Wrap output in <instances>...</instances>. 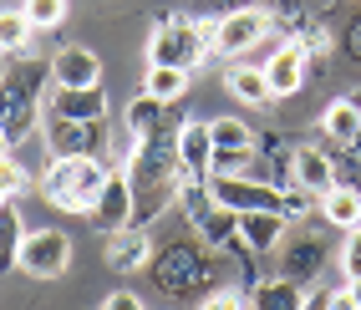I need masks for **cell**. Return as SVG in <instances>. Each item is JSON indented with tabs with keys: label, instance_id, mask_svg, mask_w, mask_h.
I'll return each instance as SVG.
<instances>
[{
	"label": "cell",
	"instance_id": "1",
	"mask_svg": "<svg viewBox=\"0 0 361 310\" xmlns=\"http://www.w3.org/2000/svg\"><path fill=\"white\" fill-rule=\"evenodd\" d=\"M46 92H51V61L16 56L6 71H0V132L11 137V148L26 142L41 128Z\"/></svg>",
	"mask_w": 361,
	"mask_h": 310
},
{
	"label": "cell",
	"instance_id": "2",
	"mask_svg": "<svg viewBox=\"0 0 361 310\" xmlns=\"http://www.w3.org/2000/svg\"><path fill=\"white\" fill-rule=\"evenodd\" d=\"M107 173V158H51L41 173V199L56 204L61 213H92Z\"/></svg>",
	"mask_w": 361,
	"mask_h": 310
},
{
	"label": "cell",
	"instance_id": "3",
	"mask_svg": "<svg viewBox=\"0 0 361 310\" xmlns=\"http://www.w3.org/2000/svg\"><path fill=\"white\" fill-rule=\"evenodd\" d=\"M214 56L209 26L194 16H163L153 36H148V66H178V71H199Z\"/></svg>",
	"mask_w": 361,
	"mask_h": 310
},
{
	"label": "cell",
	"instance_id": "4",
	"mask_svg": "<svg viewBox=\"0 0 361 310\" xmlns=\"http://www.w3.org/2000/svg\"><path fill=\"white\" fill-rule=\"evenodd\" d=\"M204 26H209L214 56H245V51H255V46L275 31V11L270 6H245V11L214 16V20H204Z\"/></svg>",
	"mask_w": 361,
	"mask_h": 310
},
{
	"label": "cell",
	"instance_id": "5",
	"mask_svg": "<svg viewBox=\"0 0 361 310\" xmlns=\"http://www.w3.org/2000/svg\"><path fill=\"white\" fill-rule=\"evenodd\" d=\"M178 204H183L188 224H194V234H199L209 249H229V244H239V213L214 199L209 183H183V188H178Z\"/></svg>",
	"mask_w": 361,
	"mask_h": 310
},
{
	"label": "cell",
	"instance_id": "6",
	"mask_svg": "<svg viewBox=\"0 0 361 310\" xmlns=\"http://www.w3.org/2000/svg\"><path fill=\"white\" fill-rule=\"evenodd\" d=\"M209 194L219 199L234 213H285V188L270 178H255V173H214L209 178Z\"/></svg>",
	"mask_w": 361,
	"mask_h": 310
},
{
	"label": "cell",
	"instance_id": "7",
	"mask_svg": "<svg viewBox=\"0 0 361 310\" xmlns=\"http://www.w3.org/2000/svg\"><path fill=\"white\" fill-rule=\"evenodd\" d=\"M41 132L51 158H102L112 137L107 117L102 123H71V117H56V112H41Z\"/></svg>",
	"mask_w": 361,
	"mask_h": 310
},
{
	"label": "cell",
	"instance_id": "8",
	"mask_svg": "<svg viewBox=\"0 0 361 310\" xmlns=\"http://www.w3.org/2000/svg\"><path fill=\"white\" fill-rule=\"evenodd\" d=\"M153 280L163 295H194L209 285V259L194 244H168L163 254H153Z\"/></svg>",
	"mask_w": 361,
	"mask_h": 310
},
{
	"label": "cell",
	"instance_id": "9",
	"mask_svg": "<svg viewBox=\"0 0 361 310\" xmlns=\"http://www.w3.org/2000/svg\"><path fill=\"white\" fill-rule=\"evenodd\" d=\"M71 265V240L61 229H31L26 234V244H20V275H31V280H56L66 275Z\"/></svg>",
	"mask_w": 361,
	"mask_h": 310
},
{
	"label": "cell",
	"instance_id": "10",
	"mask_svg": "<svg viewBox=\"0 0 361 310\" xmlns=\"http://www.w3.org/2000/svg\"><path fill=\"white\" fill-rule=\"evenodd\" d=\"M305 77H310V51L290 36V41H280L270 56H264V82H270V97L280 102V97H295V92L305 87Z\"/></svg>",
	"mask_w": 361,
	"mask_h": 310
},
{
	"label": "cell",
	"instance_id": "11",
	"mask_svg": "<svg viewBox=\"0 0 361 310\" xmlns=\"http://www.w3.org/2000/svg\"><path fill=\"white\" fill-rule=\"evenodd\" d=\"M87 219L97 224V234H117V229L133 224V183H128L123 168L107 173V183H102V194H97V204H92Z\"/></svg>",
	"mask_w": 361,
	"mask_h": 310
},
{
	"label": "cell",
	"instance_id": "12",
	"mask_svg": "<svg viewBox=\"0 0 361 310\" xmlns=\"http://www.w3.org/2000/svg\"><path fill=\"white\" fill-rule=\"evenodd\" d=\"M178 168H183V183H209L214 173V137H209V123H199V117L178 123Z\"/></svg>",
	"mask_w": 361,
	"mask_h": 310
},
{
	"label": "cell",
	"instance_id": "13",
	"mask_svg": "<svg viewBox=\"0 0 361 310\" xmlns=\"http://www.w3.org/2000/svg\"><path fill=\"white\" fill-rule=\"evenodd\" d=\"M46 112L71 117V123H102L107 117V92L102 87H56L46 92Z\"/></svg>",
	"mask_w": 361,
	"mask_h": 310
},
{
	"label": "cell",
	"instance_id": "14",
	"mask_svg": "<svg viewBox=\"0 0 361 310\" xmlns=\"http://www.w3.org/2000/svg\"><path fill=\"white\" fill-rule=\"evenodd\" d=\"M326 259H331L326 240H316V234H300V240L280 244V275L295 280V285H316V275L326 270Z\"/></svg>",
	"mask_w": 361,
	"mask_h": 310
},
{
	"label": "cell",
	"instance_id": "15",
	"mask_svg": "<svg viewBox=\"0 0 361 310\" xmlns=\"http://www.w3.org/2000/svg\"><path fill=\"white\" fill-rule=\"evenodd\" d=\"M290 188H305V194H326V188H336V158L321 153L316 142H300V148L290 153Z\"/></svg>",
	"mask_w": 361,
	"mask_h": 310
},
{
	"label": "cell",
	"instance_id": "16",
	"mask_svg": "<svg viewBox=\"0 0 361 310\" xmlns=\"http://www.w3.org/2000/svg\"><path fill=\"white\" fill-rule=\"evenodd\" d=\"M51 82L56 87H102V56L92 46H61L51 56Z\"/></svg>",
	"mask_w": 361,
	"mask_h": 310
},
{
	"label": "cell",
	"instance_id": "17",
	"mask_svg": "<svg viewBox=\"0 0 361 310\" xmlns=\"http://www.w3.org/2000/svg\"><path fill=\"white\" fill-rule=\"evenodd\" d=\"M107 265H112L117 275H137L142 265H153V240H148V229H142V224H128V229L107 234Z\"/></svg>",
	"mask_w": 361,
	"mask_h": 310
},
{
	"label": "cell",
	"instance_id": "18",
	"mask_svg": "<svg viewBox=\"0 0 361 310\" xmlns=\"http://www.w3.org/2000/svg\"><path fill=\"white\" fill-rule=\"evenodd\" d=\"M285 213H239V244L250 254H270L285 244Z\"/></svg>",
	"mask_w": 361,
	"mask_h": 310
},
{
	"label": "cell",
	"instance_id": "19",
	"mask_svg": "<svg viewBox=\"0 0 361 310\" xmlns=\"http://www.w3.org/2000/svg\"><path fill=\"white\" fill-rule=\"evenodd\" d=\"M316 204H321V219H326L331 229H341V234L361 229V188L336 183V188H326V194H321Z\"/></svg>",
	"mask_w": 361,
	"mask_h": 310
},
{
	"label": "cell",
	"instance_id": "20",
	"mask_svg": "<svg viewBox=\"0 0 361 310\" xmlns=\"http://www.w3.org/2000/svg\"><path fill=\"white\" fill-rule=\"evenodd\" d=\"M224 87L234 92V102H245V107L275 102V97H270V82H264V66H250V61H234V66L224 71Z\"/></svg>",
	"mask_w": 361,
	"mask_h": 310
},
{
	"label": "cell",
	"instance_id": "21",
	"mask_svg": "<svg viewBox=\"0 0 361 310\" xmlns=\"http://www.w3.org/2000/svg\"><path fill=\"white\" fill-rule=\"evenodd\" d=\"M321 132L336 142V148H351V142L361 137V107L351 97H336L326 112H321Z\"/></svg>",
	"mask_w": 361,
	"mask_h": 310
},
{
	"label": "cell",
	"instance_id": "22",
	"mask_svg": "<svg viewBox=\"0 0 361 310\" xmlns=\"http://www.w3.org/2000/svg\"><path fill=\"white\" fill-rule=\"evenodd\" d=\"M26 234H31V229H26V219H20L16 199L0 204V275L20 265V244H26Z\"/></svg>",
	"mask_w": 361,
	"mask_h": 310
},
{
	"label": "cell",
	"instance_id": "23",
	"mask_svg": "<svg viewBox=\"0 0 361 310\" xmlns=\"http://www.w3.org/2000/svg\"><path fill=\"white\" fill-rule=\"evenodd\" d=\"M300 290H305V285L275 275V280H259L250 290V300H255V310H300Z\"/></svg>",
	"mask_w": 361,
	"mask_h": 310
},
{
	"label": "cell",
	"instance_id": "24",
	"mask_svg": "<svg viewBox=\"0 0 361 310\" xmlns=\"http://www.w3.org/2000/svg\"><path fill=\"white\" fill-rule=\"evenodd\" d=\"M31 36H36V26L26 20L20 6L0 11V51H6V56H31Z\"/></svg>",
	"mask_w": 361,
	"mask_h": 310
},
{
	"label": "cell",
	"instance_id": "25",
	"mask_svg": "<svg viewBox=\"0 0 361 310\" xmlns=\"http://www.w3.org/2000/svg\"><path fill=\"white\" fill-rule=\"evenodd\" d=\"M188 77H194V71H178V66H148V77H142V92L173 107L183 92H188Z\"/></svg>",
	"mask_w": 361,
	"mask_h": 310
},
{
	"label": "cell",
	"instance_id": "26",
	"mask_svg": "<svg viewBox=\"0 0 361 310\" xmlns=\"http://www.w3.org/2000/svg\"><path fill=\"white\" fill-rule=\"evenodd\" d=\"M168 102H158V97H148V92H137V97L128 102V128L137 132V137H148V132H158L163 123H168Z\"/></svg>",
	"mask_w": 361,
	"mask_h": 310
},
{
	"label": "cell",
	"instance_id": "27",
	"mask_svg": "<svg viewBox=\"0 0 361 310\" xmlns=\"http://www.w3.org/2000/svg\"><path fill=\"white\" fill-rule=\"evenodd\" d=\"M209 137H214V148H255V132H250V123H239V117H214Z\"/></svg>",
	"mask_w": 361,
	"mask_h": 310
},
{
	"label": "cell",
	"instance_id": "28",
	"mask_svg": "<svg viewBox=\"0 0 361 310\" xmlns=\"http://www.w3.org/2000/svg\"><path fill=\"white\" fill-rule=\"evenodd\" d=\"M20 11H26V20L36 31H56L71 6H66V0H20Z\"/></svg>",
	"mask_w": 361,
	"mask_h": 310
},
{
	"label": "cell",
	"instance_id": "29",
	"mask_svg": "<svg viewBox=\"0 0 361 310\" xmlns=\"http://www.w3.org/2000/svg\"><path fill=\"white\" fill-rule=\"evenodd\" d=\"M336 265H341V280H356V275H361V229L346 234V244H341V254H336Z\"/></svg>",
	"mask_w": 361,
	"mask_h": 310
},
{
	"label": "cell",
	"instance_id": "30",
	"mask_svg": "<svg viewBox=\"0 0 361 310\" xmlns=\"http://www.w3.org/2000/svg\"><path fill=\"white\" fill-rule=\"evenodd\" d=\"M239 305H245V290H234V285H219L199 300V310H239Z\"/></svg>",
	"mask_w": 361,
	"mask_h": 310
},
{
	"label": "cell",
	"instance_id": "31",
	"mask_svg": "<svg viewBox=\"0 0 361 310\" xmlns=\"http://www.w3.org/2000/svg\"><path fill=\"white\" fill-rule=\"evenodd\" d=\"M0 183H11V194H26V188H31L26 168H20L16 158H0Z\"/></svg>",
	"mask_w": 361,
	"mask_h": 310
},
{
	"label": "cell",
	"instance_id": "32",
	"mask_svg": "<svg viewBox=\"0 0 361 310\" xmlns=\"http://www.w3.org/2000/svg\"><path fill=\"white\" fill-rule=\"evenodd\" d=\"M97 310H148V305H142V300H137L133 290H112V295H107V300H102Z\"/></svg>",
	"mask_w": 361,
	"mask_h": 310
},
{
	"label": "cell",
	"instance_id": "33",
	"mask_svg": "<svg viewBox=\"0 0 361 310\" xmlns=\"http://www.w3.org/2000/svg\"><path fill=\"white\" fill-rule=\"evenodd\" d=\"M346 295H351V300H356V310H361V275H356V280H346Z\"/></svg>",
	"mask_w": 361,
	"mask_h": 310
},
{
	"label": "cell",
	"instance_id": "34",
	"mask_svg": "<svg viewBox=\"0 0 361 310\" xmlns=\"http://www.w3.org/2000/svg\"><path fill=\"white\" fill-rule=\"evenodd\" d=\"M0 158H11V137L6 132H0Z\"/></svg>",
	"mask_w": 361,
	"mask_h": 310
},
{
	"label": "cell",
	"instance_id": "35",
	"mask_svg": "<svg viewBox=\"0 0 361 310\" xmlns=\"http://www.w3.org/2000/svg\"><path fill=\"white\" fill-rule=\"evenodd\" d=\"M16 194H11V183H0V204H11Z\"/></svg>",
	"mask_w": 361,
	"mask_h": 310
}]
</instances>
